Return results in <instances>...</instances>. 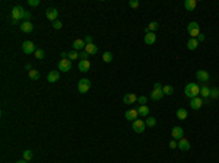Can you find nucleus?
I'll use <instances>...</instances> for the list:
<instances>
[{
    "instance_id": "f257e3e1",
    "label": "nucleus",
    "mask_w": 219,
    "mask_h": 163,
    "mask_svg": "<svg viewBox=\"0 0 219 163\" xmlns=\"http://www.w3.org/2000/svg\"><path fill=\"white\" fill-rule=\"evenodd\" d=\"M184 95L187 98H197V96H200V86L197 83H189L185 86V90H184Z\"/></svg>"
},
{
    "instance_id": "f03ea898",
    "label": "nucleus",
    "mask_w": 219,
    "mask_h": 163,
    "mask_svg": "<svg viewBox=\"0 0 219 163\" xmlns=\"http://www.w3.org/2000/svg\"><path fill=\"white\" fill-rule=\"evenodd\" d=\"M187 32H189V35H190L191 38H197L199 34H200V26H199V23L190 22L187 25Z\"/></svg>"
},
{
    "instance_id": "7ed1b4c3",
    "label": "nucleus",
    "mask_w": 219,
    "mask_h": 163,
    "mask_svg": "<svg viewBox=\"0 0 219 163\" xmlns=\"http://www.w3.org/2000/svg\"><path fill=\"white\" fill-rule=\"evenodd\" d=\"M25 12L26 10H23L22 6H15L10 12V17L12 19H16V21H21V19H23V16H25Z\"/></svg>"
},
{
    "instance_id": "20e7f679",
    "label": "nucleus",
    "mask_w": 219,
    "mask_h": 163,
    "mask_svg": "<svg viewBox=\"0 0 219 163\" xmlns=\"http://www.w3.org/2000/svg\"><path fill=\"white\" fill-rule=\"evenodd\" d=\"M91 89V80L89 79H80L78 83V90L79 93H88V90Z\"/></svg>"
},
{
    "instance_id": "39448f33",
    "label": "nucleus",
    "mask_w": 219,
    "mask_h": 163,
    "mask_svg": "<svg viewBox=\"0 0 219 163\" xmlns=\"http://www.w3.org/2000/svg\"><path fill=\"white\" fill-rule=\"evenodd\" d=\"M69 70H72V61L69 58H62L59 61V72H64L67 73Z\"/></svg>"
},
{
    "instance_id": "423d86ee",
    "label": "nucleus",
    "mask_w": 219,
    "mask_h": 163,
    "mask_svg": "<svg viewBox=\"0 0 219 163\" xmlns=\"http://www.w3.org/2000/svg\"><path fill=\"white\" fill-rule=\"evenodd\" d=\"M22 51L25 54H32V52L37 51V47H35V44L32 41H25L22 44Z\"/></svg>"
},
{
    "instance_id": "0eeeda50",
    "label": "nucleus",
    "mask_w": 219,
    "mask_h": 163,
    "mask_svg": "<svg viewBox=\"0 0 219 163\" xmlns=\"http://www.w3.org/2000/svg\"><path fill=\"white\" fill-rule=\"evenodd\" d=\"M133 131L135 133H137V134H142L143 131H145L146 125H145V121H142V119H136V121H133Z\"/></svg>"
},
{
    "instance_id": "6e6552de",
    "label": "nucleus",
    "mask_w": 219,
    "mask_h": 163,
    "mask_svg": "<svg viewBox=\"0 0 219 163\" xmlns=\"http://www.w3.org/2000/svg\"><path fill=\"white\" fill-rule=\"evenodd\" d=\"M45 16H47V19H48V21L54 22V21H57L59 12H57V9H54V7H48V9L45 10Z\"/></svg>"
},
{
    "instance_id": "1a4fd4ad",
    "label": "nucleus",
    "mask_w": 219,
    "mask_h": 163,
    "mask_svg": "<svg viewBox=\"0 0 219 163\" xmlns=\"http://www.w3.org/2000/svg\"><path fill=\"white\" fill-rule=\"evenodd\" d=\"M171 135H172L174 140H181L184 137V130L181 128V127H174V128L171 130Z\"/></svg>"
},
{
    "instance_id": "9d476101",
    "label": "nucleus",
    "mask_w": 219,
    "mask_h": 163,
    "mask_svg": "<svg viewBox=\"0 0 219 163\" xmlns=\"http://www.w3.org/2000/svg\"><path fill=\"white\" fill-rule=\"evenodd\" d=\"M21 31L25 32V34L32 32V31H34V25H32V22H31V21H23V22L21 23Z\"/></svg>"
},
{
    "instance_id": "9b49d317",
    "label": "nucleus",
    "mask_w": 219,
    "mask_h": 163,
    "mask_svg": "<svg viewBox=\"0 0 219 163\" xmlns=\"http://www.w3.org/2000/svg\"><path fill=\"white\" fill-rule=\"evenodd\" d=\"M59 79H60V72L59 70H51L50 73L47 74V82H50V83H56Z\"/></svg>"
},
{
    "instance_id": "f8f14e48",
    "label": "nucleus",
    "mask_w": 219,
    "mask_h": 163,
    "mask_svg": "<svg viewBox=\"0 0 219 163\" xmlns=\"http://www.w3.org/2000/svg\"><path fill=\"white\" fill-rule=\"evenodd\" d=\"M164 92H162V89H153L151 92V95H149V98H151L152 101H161L164 98Z\"/></svg>"
},
{
    "instance_id": "ddd939ff",
    "label": "nucleus",
    "mask_w": 219,
    "mask_h": 163,
    "mask_svg": "<svg viewBox=\"0 0 219 163\" xmlns=\"http://www.w3.org/2000/svg\"><path fill=\"white\" fill-rule=\"evenodd\" d=\"M203 105V99L200 96H197V98H193L190 99V108L191 109H200Z\"/></svg>"
},
{
    "instance_id": "4468645a",
    "label": "nucleus",
    "mask_w": 219,
    "mask_h": 163,
    "mask_svg": "<svg viewBox=\"0 0 219 163\" xmlns=\"http://www.w3.org/2000/svg\"><path fill=\"white\" fill-rule=\"evenodd\" d=\"M123 102L126 105H132V103L137 102V96H136L135 93H126V95L123 96Z\"/></svg>"
},
{
    "instance_id": "2eb2a0df",
    "label": "nucleus",
    "mask_w": 219,
    "mask_h": 163,
    "mask_svg": "<svg viewBox=\"0 0 219 163\" xmlns=\"http://www.w3.org/2000/svg\"><path fill=\"white\" fill-rule=\"evenodd\" d=\"M178 149H180L181 152H189L190 150V141L183 137L181 140H178Z\"/></svg>"
},
{
    "instance_id": "dca6fc26",
    "label": "nucleus",
    "mask_w": 219,
    "mask_h": 163,
    "mask_svg": "<svg viewBox=\"0 0 219 163\" xmlns=\"http://www.w3.org/2000/svg\"><path fill=\"white\" fill-rule=\"evenodd\" d=\"M196 77L199 79V82H208L210 79V74L206 72V70H197Z\"/></svg>"
},
{
    "instance_id": "f3484780",
    "label": "nucleus",
    "mask_w": 219,
    "mask_h": 163,
    "mask_svg": "<svg viewBox=\"0 0 219 163\" xmlns=\"http://www.w3.org/2000/svg\"><path fill=\"white\" fill-rule=\"evenodd\" d=\"M85 47H86L85 40H80V38H79V40H76L75 42H73V50L75 51H79V52H80V51L85 50Z\"/></svg>"
},
{
    "instance_id": "a211bd4d",
    "label": "nucleus",
    "mask_w": 219,
    "mask_h": 163,
    "mask_svg": "<svg viewBox=\"0 0 219 163\" xmlns=\"http://www.w3.org/2000/svg\"><path fill=\"white\" fill-rule=\"evenodd\" d=\"M79 70H80L82 73L89 72L91 70V61L89 60H80V61H79Z\"/></svg>"
},
{
    "instance_id": "6ab92c4d",
    "label": "nucleus",
    "mask_w": 219,
    "mask_h": 163,
    "mask_svg": "<svg viewBox=\"0 0 219 163\" xmlns=\"http://www.w3.org/2000/svg\"><path fill=\"white\" fill-rule=\"evenodd\" d=\"M126 119H129V121H136L137 117H139V112H137V109H129V111H126Z\"/></svg>"
},
{
    "instance_id": "aec40b11",
    "label": "nucleus",
    "mask_w": 219,
    "mask_h": 163,
    "mask_svg": "<svg viewBox=\"0 0 219 163\" xmlns=\"http://www.w3.org/2000/svg\"><path fill=\"white\" fill-rule=\"evenodd\" d=\"M145 44L146 45H152L155 44V41H156V35H155V32H148V34L145 35Z\"/></svg>"
},
{
    "instance_id": "412c9836",
    "label": "nucleus",
    "mask_w": 219,
    "mask_h": 163,
    "mask_svg": "<svg viewBox=\"0 0 219 163\" xmlns=\"http://www.w3.org/2000/svg\"><path fill=\"white\" fill-rule=\"evenodd\" d=\"M85 51H86L89 56H94V54H96V52H98V47H96L95 44H86V47H85Z\"/></svg>"
},
{
    "instance_id": "4be33fe9",
    "label": "nucleus",
    "mask_w": 219,
    "mask_h": 163,
    "mask_svg": "<svg viewBox=\"0 0 219 163\" xmlns=\"http://www.w3.org/2000/svg\"><path fill=\"white\" fill-rule=\"evenodd\" d=\"M196 6H197V2H196V0H185V2H184V7H185V9H187L189 12L194 10V9H196Z\"/></svg>"
},
{
    "instance_id": "5701e85b",
    "label": "nucleus",
    "mask_w": 219,
    "mask_h": 163,
    "mask_svg": "<svg viewBox=\"0 0 219 163\" xmlns=\"http://www.w3.org/2000/svg\"><path fill=\"white\" fill-rule=\"evenodd\" d=\"M158 28H159L158 22H156V21H152V22L149 23V25H148V26L145 28V32H146V34H148V32H155V31H156Z\"/></svg>"
},
{
    "instance_id": "b1692460",
    "label": "nucleus",
    "mask_w": 219,
    "mask_h": 163,
    "mask_svg": "<svg viewBox=\"0 0 219 163\" xmlns=\"http://www.w3.org/2000/svg\"><path fill=\"white\" fill-rule=\"evenodd\" d=\"M197 47H199V41H197V38H190L189 42H187V48L193 51V50H196Z\"/></svg>"
},
{
    "instance_id": "393cba45",
    "label": "nucleus",
    "mask_w": 219,
    "mask_h": 163,
    "mask_svg": "<svg viewBox=\"0 0 219 163\" xmlns=\"http://www.w3.org/2000/svg\"><path fill=\"white\" fill-rule=\"evenodd\" d=\"M200 96L205 98V99H208L209 96H210V87H208V86H200Z\"/></svg>"
},
{
    "instance_id": "a878e982",
    "label": "nucleus",
    "mask_w": 219,
    "mask_h": 163,
    "mask_svg": "<svg viewBox=\"0 0 219 163\" xmlns=\"http://www.w3.org/2000/svg\"><path fill=\"white\" fill-rule=\"evenodd\" d=\"M137 112L140 117H149V108L146 107V105H140V107L137 108Z\"/></svg>"
},
{
    "instance_id": "bb28decb",
    "label": "nucleus",
    "mask_w": 219,
    "mask_h": 163,
    "mask_svg": "<svg viewBox=\"0 0 219 163\" xmlns=\"http://www.w3.org/2000/svg\"><path fill=\"white\" fill-rule=\"evenodd\" d=\"M145 125H146V127H149V128H153V127L156 125V119L153 118V117H146Z\"/></svg>"
},
{
    "instance_id": "cd10ccee",
    "label": "nucleus",
    "mask_w": 219,
    "mask_h": 163,
    "mask_svg": "<svg viewBox=\"0 0 219 163\" xmlns=\"http://www.w3.org/2000/svg\"><path fill=\"white\" fill-rule=\"evenodd\" d=\"M162 92H164V95L171 96L172 93H174V87H172L171 84H165V86L162 87Z\"/></svg>"
},
{
    "instance_id": "c85d7f7f",
    "label": "nucleus",
    "mask_w": 219,
    "mask_h": 163,
    "mask_svg": "<svg viewBox=\"0 0 219 163\" xmlns=\"http://www.w3.org/2000/svg\"><path fill=\"white\" fill-rule=\"evenodd\" d=\"M112 58H114V56H112V52H110V51H105V52L102 54V60L105 63H111Z\"/></svg>"
},
{
    "instance_id": "c756f323",
    "label": "nucleus",
    "mask_w": 219,
    "mask_h": 163,
    "mask_svg": "<svg viewBox=\"0 0 219 163\" xmlns=\"http://www.w3.org/2000/svg\"><path fill=\"white\" fill-rule=\"evenodd\" d=\"M187 115H189V114H187V111H185L184 108H180V109L177 111V118L178 119H185Z\"/></svg>"
},
{
    "instance_id": "7c9ffc66",
    "label": "nucleus",
    "mask_w": 219,
    "mask_h": 163,
    "mask_svg": "<svg viewBox=\"0 0 219 163\" xmlns=\"http://www.w3.org/2000/svg\"><path fill=\"white\" fill-rule=\"evenodd\" d=\"M67 58L70 60V61H73V60H78V58H79V52H78V51H75V50L69 51V52H67Z\"/></svg>"
},
{
    "instance_id": "2f4dec72",
    "label": "nucleus",
    "mask_w": 219,
    "mask_h": 163,
    "mask_svg": "<svg viewBox=\"0 0 219 163\" xmlns=\"http://www.w3.org/2000/svg\"><path fill=\"white\" fill-rule=\"evenodd\" d=\"M28 74H29V77H31L32 80H38L39 79L38 70H34V68H32V70H29V72H28Z\"/></svg>"
},
{
    "instance_id": "473e14b6",
    "label": "nucleus",
    "mask_w": 219,
    "mask_h": 163,
    "mask_svg": "<svg viewBox=\"0 0 219 163\" xmlns=\"http://www.w3.org/2000/svg\"><path fill=\"white\" fill-rule=\"evenodd\" d=\"M32 156H34V154H32V152H31V150H28V149H26V150H23V160L29 162V160L32 159Z\"/></svg>"
},
{
    "instance_id": "72a5a7b5",
    "label": "nucleus",
    "mask_w": 219,
    "mask_h": 163,
    "mask_svg": "<svg viewBox=\"0 0 219 163\" xmlns=\"http://www.w3.org/2000/svg\"><path fill=\"white\" fill-rule=\"evenodd\" d=\"M209 98H212V99H218L219 98V89L218 87H212L210 89V96Z\"/></svg>"
},
{
    "instance_id": "f704fd0d",
    "label": "nucleus",
    "mask_w": 219,
    "mask_h": 163,
    "mask_svg": "<svg viewBox=\"0 0 219 163\" xmlns=\"http://www.w3.org/2000/svg\"><path fill=\"white\" fill-rule=\"evenodd\" d=\"M34 54H35V58H38V60H43L44 56H45L44 50H41V48H37V51H35Z\"/></svg>"
},
{
    "instance_id": "c9c22d12",
    "label": "nucleus",
    "mask_w": 219,
    "mask_h": 163,
    "mask_svg": "<svg viewBox=\"0 0 219 163\" xmlns=\"http://www.w3.org/2000/svg\"><path fill=\"white\" fill-rule=\"evenodd\" d=\"M53 28H54V29H62L63 28V22H60L59 19H57V21H54V22H53Z\"/></svg>"
},
{
    "instance_id": "e433bc0d",
    "label": "nucleus",
    "mask_w": 219,
    "mask_h": 163,
    "mask_svg": "<svg viewBox=\"0 0 219 163\" xmlns=\"http://www.w3.org/2000/svg\"><path fill=\"white\" fill-rule=\"evenodd\" d=\"M79 58H82V60H88V58H89V54H88L85 50L80 51V52H79Z\"/></svg>"
},
{
    "instance_id": "4c0bfd02",
    "label": "nucleus",
    "mask_w": 219,
    "mask_h": 163,
    "mask_svg": "<svg viewBox=\"0 0 219 163\" xmlns=\"http://www.w3.org/2000/svg\"><path fill=\"white\" fill-rule=\"evenodd\" d=\"M137 102H139L140 105H146V102H148V98H146V96H137Z\"/></svg>"
},
{
    "instance_id": "58836bf2",
    "label": "nucleus",
    "mask_w": 219,
    "mask_h": 163,
    "mask_svg": "<svg viewBox=\"0 0 219 163\" xmlns=\"http://www.w3.org/2000/svg\"><path fill=\"white\" fill-rule=\"evenodd\" d=\"M129 5H130V7H133V9H137L140 3H139L137 0H130V2H129Z\"/></svg>"
},
{
    "instance_id": "ea45409f",
    "label": "nucleus",
    "mask_w": 219,
    "mask_h": 163,
    "mask_svg": "<svg viewBox=\"0 0 219 163\" xmlns=\"http://www.w3.org/2000/svg\"><path fill=\"white\" fill-rule=\"evenodd\" d=\"M85 42L86 44H94V37L92 35H86L85 37Z\"/></svg>"
},
{
    "instance_id": "a19ab883",
    "label": "nucleus",
    "mask_w": 219,
    "mask_h": 163,
    "mask_svg": "<svg viewBox=\"0 0 219 163\" xmlns=\"http://www.w3.org/2000/svg\"><path fill=\"white\" fill-rule=\"evenodd\" d=\"M41 2L39 0H28V5L29 6H32V7H35V6H38Z\"/></svg>"
},
{
    "instance_id": "79ce46f5",
    "label": "nucleus",
    "mask_w": 219,
    "mask_h": 163,
    "mask_svg": "<svg viewBox=\"0 0 219 163\" xmlns=\"http://www.w3.org/2000/svg\"><path fill=\"white\" fill-rule=\"evenodd\" d=\"M177 147H178V143H177V141H169V149H172V150H174V149H177Z\"/></svg>"
},
{
    "instance_id": "37998d69",
    "label": "nucleus",
    "mask_w": 219,
    "mask_h": 163,
    "mask_svg": "<svg viewBox=\"0 0 219 163\" xmlns=\"http://www.w3.org/2000/svg\"><path fill=\"white\" fill-rule=\"evenodd\" d=\"M197 41H199V42H200V41H205V34H202V32H200V34H199V37H197Z\"/></svg>"
},
{
    "instance_id": "c03bdc74",
    "label": "nucleus",
    "mask_w": 219,
    "mask_h": 163,
    "mask_svg": "<svg viewBox=\"0 0 219 163\" xmlns=\"http://www.w3.org/2000/svg\"><path fill=\"white\" fill-rule=\"evenodd\" d=\"M153 89H162V86H161V83H159V82H156V83L153 84Z\"/></svg>"
},
{
    "instance_id": "a18cd8bd",
    "label": "nucleus",
    "mask_w": 219,
    "mask_h": 163,
    "mask_svg": "<svg viewBox=\"0 0 219 163\" xmlns=\"http://www.w3.org/2000/svg\"><path fill=\"white\" fill-rule=\"evenodd\" d=\"M29 17H31V13H29V12H25V16H23V19H25V21H29Z\"/></svg>"
},
{
    "instance_id": "49530a36",
    "label": "nucleus",
    "mask_w": 219,
    "mask_h": 163,
    "mask_svg": "<svg viewBox=\"0 0 219 163\" xmlns=\"http://www.w3.org/2000/svg\"><path fill=\"white\" fill-rule=\"evenodd\" d=\"M19 22H21V21H16V19H12V17H10V23H12V25H16V23H19Z\"/></svg>"
},
{
    "instance_id": "de8ad7c7",
    "label": "nucleus",
    "mask_w": 219,
    "mask_h": 163,
    "mask_svg": "<svg viewBox=\"0 0 219 163\" xmlns=\"http://www.w3.org/2000/svg\"><path fill=\"white\" fill-rule=\"evenodd\" d=\"M16 163H28V162H26V160H23V159H22V160H18Z\"/></svg>"
}]
</instances>
